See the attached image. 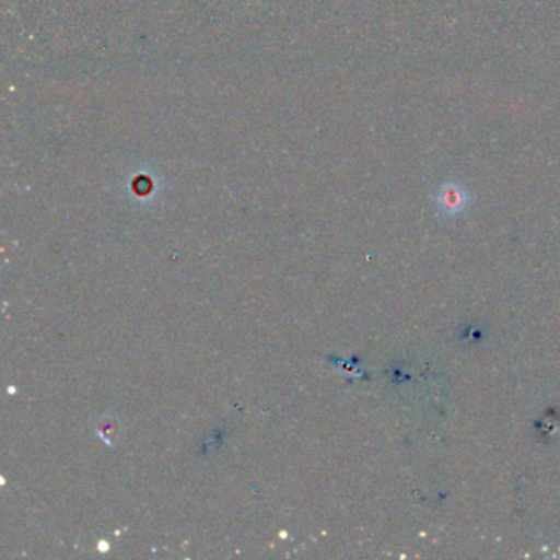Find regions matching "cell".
I'll list each match as a JSON object with an SVG mask.
<instances>
[{"mask_svg":"<svg viewBox=\"0 0 560 560\" xmlns=\"http://www.w3.org/2000/svg\"><path fill=\"white\" fill-rule=\"evenodd\" d=\"M435 201H438L439 209H441L444 214L457 215L467 209L468 192L467 189L458 185V183H445V185L439 188Z\"/></svg>","mask_w":560,"mask_h":560,"instance_id":"6da1fadb","label":"cell"}]
</instances>
